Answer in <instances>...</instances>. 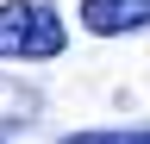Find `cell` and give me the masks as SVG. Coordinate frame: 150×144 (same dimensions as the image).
Masks as SVG:
<instances>
[{
    "instance_id": "obj_1",
    "label": "cell",
    "mask_w": 150,
    "mask_h": 144,
    "mask_svg": "<svg viewBox=\"0 0 150 144\" xmlns=\"http://www.w3.org/2000/svg\"><path fill=\"white\" fill-rule=\"evenodd\" d=\"M63 44H69V25L50 0H6L0 6V57L50 63V57H63Z\"/></svg>"
},
{
    "instance_id": "obj_2",
    "label": "cell",
    "mask_w": 150,
    "mask_h": 144,
    "mask_svg": "<svg viewBox=\"0 0 150 144\" xmlns=\"http://www.w3.org/2000/svg\"><path fill=\"white\" fill-rule=\"evenodd\" d=\"M75 19H81L94 38H125V31L150 25V0H81Z\"/></svg>"
},
{
    "instance_id": "obj_3",
    "label": "cell",
    "mask_w": 150,
    "mask_h": 144,
    "mask_svg": "<svg viewBox=\"0 0 150 144\" xmlns=\"http://www.w3.org/2000/svg\"><path fill=\"white\" fill-rule=\"evenodd\" d=\"M63 144H150V125L144 132H69Z\"/></svg>"
}]
</instances>
